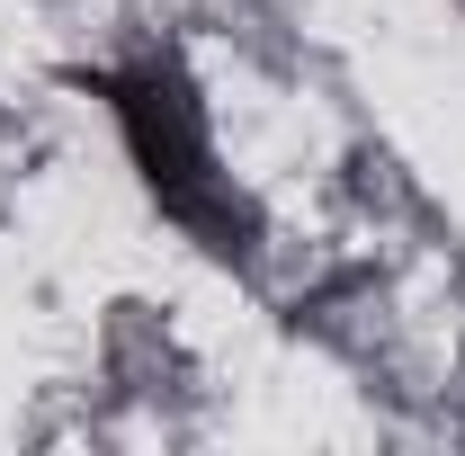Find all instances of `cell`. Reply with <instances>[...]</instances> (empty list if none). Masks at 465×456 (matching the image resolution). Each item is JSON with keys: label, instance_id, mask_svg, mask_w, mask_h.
I'll list each match as a JSON object with an SVG mask.
<instances>
[{"label": "cell", "instance_id": "obj_1", "mask_svg": "<svg viewBox=\"0 0 465 456\" xmlns=\"http://www.w3.org/2000/svg\"><path fill=\"white\" fill-rule=\"evenodd\" d=\"M99 99H108V116H116V144H125V162L143 179V197H153L197 251L251 260V206H242L224 153H215V116L197 99L188 63L179 55L108 63V72H99Z\"/></svg>", "mask_w": 465, "mask_h": 456}]
</instances>
